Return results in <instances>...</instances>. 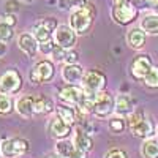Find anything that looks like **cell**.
I'll list each match as a JSON object with an SVG mask.
<instances>
[{
  "label": "cell",
  "mask_w": 158,
  "mask_h": 158,
  "mask_svg": "<svg viewBox=\"0 0 158 158\" xmlns=\"http://www.w3.org/2000/svg\"><path fill=\"white\" fill-rule=\"evenodd\" d=\"M97 16V8L95 5H92L90 2H87L82 8L73 10V13L70 15V27L77 33V35H84L92 29L94 24V18Z\"/></svg>",
  "instance_id": "obj_1"
},
{
  "label": "cell",
  "mask_w": 158,
  "mask_h": 158,
  "mask_svg": "<svg viewBox=\"0 0 158 158\" xmlns=\"http://www.w3.org/2000/svg\"><path fill=\"white\" fill-rule=\"evenodd\" d=\"M128 128L131 131V135L136 136V138H144L147 139L155 133V127L152 123V120L146 117L144 111H133L130 114L128 118Z\"/></svg>",
  "instance_id": "obj_2"
},
{
  "label": "cell",
  "mask_w": 158,
  "mask_h": 158,
  "mask_svg": "<svg viewBox=\"0 0 158 158\" xmlns=\"http://www.w3.org/2000/svg\"><path fill=\"white\" fill-rule=\"evenodd\" d=\"M112 19L120 24V25H128L131 24L136 16H138V8L131 3V2H115L112 6Z\"/></svg>",
  "instance_id": "obj_3"
},
{
  "label": "cell",
  "mask_w": 158,
  "mask_h": 158,
  "mask_svg": "<svg viewBox=\"0 0 158 158\" xmlns=\"http://www.w3.org/2000/svg\"><path fill=\"white\" fill-rule=\"evenodd\" d=\"M30 146L29 141L24 138H11V139H5L0 144V150L5 158H16V156H22L29 152Z\"/></svg>",
  "instance_id": "obj_4"
},
{
  "label": "cell",
  "mask_w": 158,
  "mask_h": 158,
  "mask_svg": "<svg viewBox=\"0 0 158 158\" xmlns=\"http://www.w3.org/2000/svg\"><path fill=\"white\" fill-rule=\"evenodd\" d=\"M104 85H106V76H104L101 71L92 70V71H87L84 74L82 89L87 92V94L97 95V94H100V92H103Z\"/></svg>",
  "instance_id": "obj_5"
},
{
  "label": "cell",
  "mask_w": 158,
  "mask_h": 158,
  "mask_svg": "<svg viewBox=\"0 0 158 158\" xmlns=\"http://www.w3.org/2000/svg\"><path fill=\"white\" fill-rule=\"evenodd\" d=\"M56 74V70H54V63L49 62V60H40L32 73H30V81L33 84H43V82H49L52 77Z\"/></svg>",
  "instance_id": "obj_6"
},
{
  "label": "cell",
  "mask_w": 158,
  "mask_h": 158,
  "mask_svg": "<svg viewBox=\"0 0 158 158\" xmlns=\"http://www.w3.org/2000/svg\"><path fill=\"white\" fill-rule=\"evenodd\" d=\"M115 111V100L109 92H100L94 101V114L98 117H108Z\"/></svg>",
  "instance_id": "obj_7"
},
{
  "label": "cell",
  "mask_w": 158,
  "mask_h": 158,
  "mask_svg": "<svg viewBox=\"0 0 158 158\" xmlns=\"http://www.w3.org/2000/svg\"><path fill=\"white\" fill-rule=\"evenodd\" d=\"M22 87V76L18 71H6L0 76V92L5 95L18 94Z\"/></svg>",
  "instance_id": "obj_8"
},
{
  "label": "cell",
  "mask_w": 158,
  "mask_h": 158,
  "mask_svg": "<svg viewBox=\"0 0 158 158\" xmlns=\"http://www.w3.org/2000/svg\"><path fill=\"white\" fill-rule=\"evenodd\" d=\"M59 98L65 103V104H68V106H73V108H77L79 104H81L85 98V92L82 87H77V85H67V87H63L60 90V94H59Z\"/></svg>",
  "instance_id": "obj_9"
},
{
  "label": "cell",
  "mask_w": 158,
  "mask_h": 158,
  "mask_svg": "<svg viewBox=\"0 0 158 158\" xmlns=\"http://www.w3.org/2000/svg\"><path fill=\"white\" fill-rule=\"evenodd\" d=\"M57 27H59V24L56 18H46L43 21H40L38 24H35L33 36L38 40V43H44L52 38V32H56Z\"/></svg>",
  "instance_id": "obj_10"
},
{
  "label": "cell",
  "mask_w": 158,
  "mask_h": 158,
  "mask_svg": "<svg viewBox=\"0 0 158 158\" xmlns=\"http://www.w3.org/2000/svg\"><path fill=\"white\" fill-rule=\"evenodd\" d=\"M76 35L77 33L70 27V24H62L54 32V41L65 49H73L76 44Z\"/></svg>",
  "instance_id": "obj_11"
},
{
  "label": "cell",
  "mask_w": 158,
  "mask_h": 158,
  "mask_svg": "<svg viewBox=\"0 0 158 158\" xmlns=\"http://www.w3.org/2000/svg\"><path fill=\"white\" fill-rule=\"evenodd\" d=\"M153 63H152V59L150 56L147 54H141L138 56L133 62H131V74H133L135 79H139V81H142L144 77H146L149 74V71L152 70Z\"/></svg>",
  "instance_id": "obj_12"
},
{
  "label": "cell",
  "mask_w": 158,
  "mask_h": 158,
  "mask_svg": "<svg viewBox=\"0 0 158 158\" xmlns=\"http://www.w3.org/2000/svg\"><path fill=\"white\" fill-rule=\"evenodd\" d=\"M56 152L62 155L63 158H87V152L82 149H79L74 142L67 141V139H60L56 146Z\"/></svg>",
  "instance_id": "obj_13"
},
{
  "label": "cell",
  "mask_w": 158,
  "mask_h": 158,
  "mask_svg": "<svg viewBox=\"0 0 158 158\" xmlns=\"http://www.w3.org/2000/svg\"><path fill=\"white\" fill-rule=\"evenodd\" d=\"M48 131L51 133L52 138H56V139H65V138H68L70 133H71V125L65 123L62 118L57 115V117H54V118H51V120H49Z\"/></svg>",
  "instance_id": "obj_14"
},
{
  "label": "cell",
  "mask_w": 158,
  "mask_h": 158,
  "mask_svg": "<svg viewBox=\"0 0 158 158\" xmlns=\"http://www.w3.org/2000/svg\"><path fill=\"white\" fill-rule=\"evenodd\" d=\"M84 68L81 67V65H77V63H67L63 67L62 70V77H63V81L65 82H68V84H77V82H81L82 79H84Z\"/></svg>",
  "instance_id": "obj_15"
},
{
  "label": "cell",
  "mask_w": 158,
  "mask_h": 158,
  "mask_svg": "<svg viewBox=\"0 0 158 158\" xmlns=\"http://www.w3.org/2000/svg\"><path fill=\"white\" fill-rule=\"evenodd\" d=\"M18 44H19V49L24 52L25 56H29V57H35L36 51L40 49V43H38V40H36L32 33H27V32L19 35Z\"/></svg>",
  "instance_id": "obj_16"
},
{
  "label": "cell",
  "mask_w": 158,
  "mask_h": 158,
  "mask_svg": "<svg viewBox=\"0 0 158 158\" xmlns=\"http://www.w3.org/2000/svg\"><path fill=\"white\" fill-rule=\"evenodd\" d=\"M16 111L24 117L35 115L36 114V97L25 95V97L19 98V101L16 103Z\"/></svg>",
  "instance_id": "obj_17"
},
{
  "label": "cell",
  "mask_w": 158,
  "mask_h": 158,
  "mask_svg": "<svg viewBox=\"0 0 158 158\" xmlns=\"http://www.w3.org/2000/svg\"><path fill=\"white\" fill-rule=\"evenodd\" d=\"M135 98H131L130 95H118L115 98V112L117 115H130L135 111Z\"/></svg>",
  "instance_id": "obj_18"
},
{
  "label": "cell",
  "mask_w": 158,
  "mask_h": 158,
  "mask_svg": "<svg viewBox=\"0 0 158 158\" xmlns=\"http://www.w3.org/2000/svg\"><path fill=\"white\" fill-rule=\"evenodd\" d=\"M127 43L133 49H141L144 46V43H146V32L141 27L139 29H136V27L130 29L128 33H127Z\"/></svg>",
  "instance_id": "obj_19"
},
{
  "label": "cell",
  "mask_w": 158,
  "mask_h": 158,
  "mask_svg": "<svg viewBox=\"0 0 158 158\" xmlns=\"http://www.w3.org/2000/svg\"><path fill=\"white\" fill-rule=\"evenodd\" d=\"M76 146L79 149H82L84 152H90L92 147H94V142H92V138L89 136V133L82 128V127H79L76 128L74 131V141H73Z\"/></svg>",
  "instance_id": "obj_20"
},
{
  "label": "cell",
  "mask_w": 158,
  "mask_h": 158,
  "mask_svg": "<svg viewBox=\"0 0 158 158\" xmlns=\"http://www.w3.org/2000/svg\"><path fill=\"white\" fill-rule=\"evenodd\" d=\"M141 153L144 158H158V139L147 138L141 146Z\"/></svg>",
  "instance_id": "obj_21"
},
{
  "label": "cell",
  "mask_w": 158,
  "mask_h": 158,
  "mask_svg": "<svg viewBox=\"0 0 158 158\" xmlns=\"http://www.w3.org/2000/svg\"><path fill=\"white\" fill-rule=\"evenodd\" d=\"M141 29L149 35H156L158 33V15H146L141 19Z\"/></svg>",
  "instance_id": "obj_22"
},
{
  "label": "cell",
  "mask_w": 158,
  "mask_h": 158,
  "mask_svg": "<svg viewBox=\"0 0 158 158\" xmlns=\"http://www.w3.org/2000/svg\"><path fill=\"white\" fill-rule=\"evenodd\" d=\"M56 111H57V115L62 118L65 123L73 125L76 122V111H74L73 106H59Z\"/></svg>",
  "instance_id": "obj_23"
},
{
  "label": "cell",
  "mask_w": 158,
  "mask_h": 158,
  "mask_svg": "<svg viewBox=\"0 0 158 158\" xmlns=\"http://www.w3.org/2000/svg\"><path fill=\"white\" fill-rule=\"evenodd\" d=\"M54 111V103L48 97H36V114H49Z\"/></svg>",
  "instance_id": "obj_24"
},
{
  "label": "cell",
  "mask_w": 158,
  "mask_h": 158,
  "mask_svg": "<svg viewBox=\"0 0 158 158\" xmlns=\"http://www.w3.org/2000/svg\"><path fill=\"white\" fill-rule=\"evenodd\" d=\"M127 128V120L123 118V115H117V117H112L109 120V130L112 133L118 135V133H123Z\"/></svg>",
  "instance_id": "obj_25"
},
{
  "label": "cell",
  "mask_w": 158,
  "mask_h": 158,
  "mask_svg": "<svg viewBox=\"0 0 158 158\" xmlns=\"http://www.w3.org/2000/svg\"><path fill=\"white\" fill-rule=\"evenodd\" d=\"M87 3V0H57V5L63 11H70V10H77L82 8Z\"/></svg>",
  "instance_id": "obj_26"
},
{
  "label": "cell",
  "mask_w": 158,
  "mask_h": 158,
  "mask_svg": "<svg viewBox=\"0 0 158 158\" xmlns=\"http://www.w3.org/2000/svg\"><path fill=\"white\" fill-rule=\"evenodd\" d=\"M144 84L150 89H158V65L152 67V70L149 71V74L142 79Z\"/></svg>",
  "instance_id": "obj_27"
},
{
  "label": "cell",
  "mask_w": 158,
  "mask_h": 158,
  "mask_svg": "<svg viewBox=\"0 0 158 158\" xmlns=\"http://www.w3.org/2000/svg\"><path fill=\"white\" fill-rule=\"evenodd\" d=\"M13 111V100L8 95H0V115H8Z\"/></svg>",
  "instance_id": "obj_28"
},
{
  "label": "cell",
  "mask_w": 158,
  "mask_h": 158,
  "mask_svg": "<svg viewBox=\"0 0 158 158\" xmlns=\"http://www.w3.org/2000/svg\"><path fill=\"white\" fill-rule=\"evenodd\" d=\"M13 38V27L0 21V40L2 41H10Z\"/></svg>",
  "instance_id": "obj_29"
},
{
  "label": "cell",
  "mask_w": 158,
  "mask_h": 158,
  "mask_svg": "<svg viewBox=\"0 0 158 158\" xmlns=\"http://www.w3.org/2000/svg\"><path fill=\"white\" fill-rule=\"evenodd\" d=\"M67 52H68V49H65V48H62V46L56 44L54 51H52V57H54V60H56V62H65Z\"/></svg>",
  "instance_id": "obj_30"
},
{
  "label": "cell",
  "mask_w": 158,
  "mask_h": 158,
  "mask_svg": "<svg viewBox=\"0 0 158 158\" xmlns=\"http://www.w3.org/2000/svg\"><path fill=\"white\" fill-rule=\"evenodd\" d=\"M54 48H56V41H54L52 38L48 40V41H44V43H40V51H41V54H44V56L52 54Z\"/></svg>",
  "instance_id": "obj_31"
},
{
  "label": "cell",
  "mask_w": 158,
  "mask_h": 158,
  "mask_svg": "<svg viewBox=\"0 0 158 158\" xmlns=\"http://www.w3.org/2000/svg\"><path fill=\"white\" fill-rule=\"evenodd\" d=\"M104 158H128V153L123 150V149H111Z\"/></svg>",
  "instance_id": "obj_32"
},
{
  "label": "cell",
  "mask_w": 158,
  "mask_h": 158,
  "mask_svg": "<svg viewBox=\"0 0 158 158\" xmlns=\"http://www.w3.org/2000/svg\"><path fill=\"white\" fill-rule=\"evenodd\" d=\"M131 3H133L138 10H147V8H152V2L150 0H130Z\"/></svg>",
  "instance_id": "obj_33"
},
{
  "label": "cell",
  "mask_w": 158,
  "mask_h": 158,
  "mask_svg": "<svg viewBox=\"0 0 158 158\" xmlns=\"http://www.w3.org/2000/svg\"><path fill=\"white\" fill-rule=\"evenodd\" d=\"M5 10H6V13H16L19 10L18 0H6L5 2Z\"/></svg>",
  "instance_id": "obj_34"
},
{
  "label": "cell",
  "mask_w": 158,
  "mask_h": 158,
  "mask_svg": "<svg viewBox=\"0 0 158 158\" xmlns=\"http://www.w3.org/2000/svg\"><path fill=\"white\" fill-rule=\"evenodd\" d=\"M2 22H5V24L11 25V27H15V25L18 24V19H16V16L13 15V13H6V15H3V16H2Z\"/></svg>",
  "instance_id": "obj_35"
},
{
  "label": "cell",
  "mask_w": 158,
  "mask_h": 158,
  "mask_svg": "<svg viewBox=\"0 0 158 158\" xmlns=\"http://www.w3.org/2000/svg\"><path fill=\"white\" fill-rule=\"evenodd\" d=\"M77 59H79L77 52H76L74 49H68L67 57H65V62H67V63H76V62H77Z\"/></svg>",
  "instance_id": "obj_36"
},
{
  "label": "cell",
  "mask_w": 158,
  "mask_h": 158,
  "mask_svg": "<svg viewBox=\"0 0 158 158\" xmlns=\"http://www.w3.org/2000/svg\"><path fill=\"white\" fill-rule=\"evenodd\" d=\"M6 51H8L6 41H2V40H0V59H2V57L6 54Z\"/></svg>",
  "instance_id": "obj_37"
},
{
  "label": "cell",
  "mask_w": 158,
  "mask_h": 158,
  "mask_svg": "<svg viewBox=\"0 0 158 158\" xmlns=\"http://www.w3.org/2000/svg\"><path fill=\"white\" fill-rule=\"evenodd\" d=\"M46 158H63V156H62V155H59V153L56 152V153H51V155H48Z\"/></svg>",
  "instance_id": "obj_38"
},
{
  "label": "cell",
  "mask_w": 158,
  "mask_h": 158,
  "mask_svg": "<svg viewBox=\"0 0 158 158\" xmlns=\"http://www.w3.org/2000/svg\"><path fill=\"white\" fill-rule=\"evenodd\" d=\"M115 2H130V0H115Z\"/></svg>",
  "instance_id": "obj_39"
},
{
  "label": "cell",
  "mask_w": 158,
  "mask_h": 158,
  "mask_svg": "<svg viewBox=\"0 0 158 158\" xmlns=\"http://www.w3.org/2000/svg\"><path fill=\"white\" fill-rule=\"evenodd\" d=\"M155 6H156V10H158V0H156V2H155Z\"/></svg>",
  "instance_id": "obj_40"
},
{
  "label": "cell",
  "mask_w": 158,
  "mask_h": 158,
  "mask_svg": "<svg viewBox=\"0 0 158 158\" xmlns=\"http://www.w3.org/2000/svg\"><path fill=\"white\" fill-rule=\"evenodd\" d=\"M24 2H35V0H24Z\"/></svg>",
  "instance_id": "obj_41"
},
{
  "label": "cell",
  "mask_w": 158,
  "mask_h": 158,
  "mask_svg": "<svg viewBox=\"0 0 158 158\" xmlns=\"http://www.w3.org/2000/svg\"><path fill=\"white\" fill-rule=\"evenodd\" d=\"M0 153H2V150H0Z\"/></svg>",
  "instance_id": "obj_42"
},
{
  "label": "cell",
  "mask_w": 158,
  "mask_h": 158,
  "mask_svg": "<svg viewBox=\"0 0 158 158\" xmlns=\"http://www.w3.org/2000/svg\"><path fill=\"white\" fill-rule=\"evenodd\" d=\"M156 133H158V131H156Z\"/></svg>",
  "instance_id": "obj_43"
}]
</instances>
